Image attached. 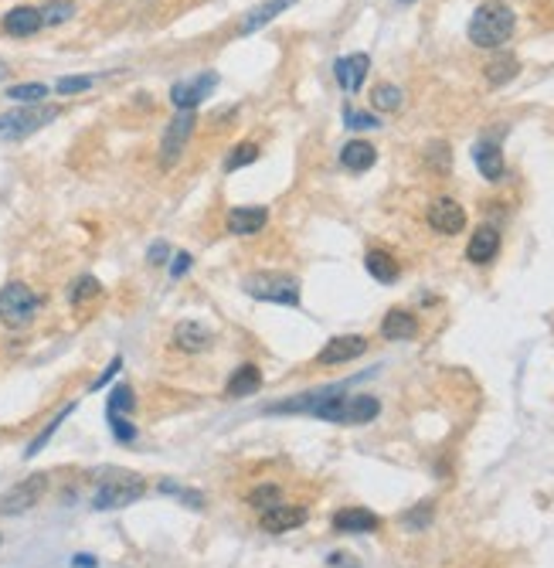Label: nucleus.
I'll return each instance as SVG.
<instances>
[{
  "mask_svg": "<svg viewBox=\"0 0 554 568\" xmlns=\"http://www.w3.org/2000/svg\"><path fill=\"white\" fill-rule=\"evenodd\" d=\"M517 17L503 0H486L476 7V14L469 17V42L476 48H500L511 42Z\"/></svg>",
  "mask_w": 554,
  "mask_h": 568,
  "instance_id": "f257e3e1",
  "label": "nucleus"
},
{
  "mask_svg": "<svg viewBox=\"0 0 554 568\" xmlns=\"http://www.w3.org/2000/svg\"><path fill=\"white\" fill-rule=\"evenodd\" d=\"M146 494V480L140 473H130V470H116V473H106L99 487H96V497H92V507L96 510H113V507H126L133 500H140Z\"/></svg>",
  "mask_w": 554,
  "mask_h": 568,
  "instance_id": "f03ea898",
  "label": "nucleus"
},
{
  "mask_svg": "<svg viewBox=\"0 0 554 568\" xmlns=\"http://www.w3.org/2000/svg\"><path fill=\"white\" fill-rule=\"evenodd\" d=\"M61 116V106H44V102H34V106H24V109H14V113H4L0 116V140H24L31 133L44 130L48 123H55Z\"/></svg>",
  "mask_w": 554,
  "mask_h": 568,
  "instance_id": "7ed1b4c3",
  "label": "nucleus"
},
{
  "mask_svg": "<svg viewBox=\"0 0 554 568\" xmlns=\"http://www.w3.org/2000/svg\"><path fill=\"white\" fill-rule=\"evenodd\" d=\"M245 293L263 300V303L279 306H300V279L286 273H259L245 279Z\"/></svg>",
  "mask_w": 554,
  "mask_h": 568,
  "instance_id": "20e7f679",
  "label": "nucleus"
},
{
  "mask_svg": "<svg viewBox=\"0 0 554 568\" xmlns=\"http://www.w3.org/2000/svg\"><path fill=\"white\" fill-rule=\"evenodd\" d=\"M38 306H42V300L24 283H7L0 290V321L7 327H28L38 313Z\"/></svg>",
  "mask_w": 554,
  "mask_h": 568,
  "instance_id": "39448f33",
  "label": "nucleus"
},
{
  "mask_svg": "<svg viewBox=\"0 0 554 568\" xmlns=\"http://www.w3.org/2000/svg\"><path fill=\"white\" fill-rule=\"evenodd\" d=\"M44 490H48V477H44V473H31V477L14 483L7 494L0 497V514H4V517L24 514V510H31L34 504H42Z\"/></svg>",
  "mask_w": 554,
  "mask_h": 568,
  "instance_id": "423d86ee",
  "label": "nucleus"
},
{
  "mask_svg": "<svg viewBox=\"0 0 554 568\" xmlns=\"http://www.w3.org/2000/svg\"><path fill=\"white\" fill-rule=\"evenodd\" d=\"M194 123H198L194 109H180V113L171 119V126H167V133H163V144H161V161H163V167H171V163L180 157V150L188 146L190 133H194Z\"/></svg>",
  "mask_w": 554,
  "mask_h": 568,
  "instance_id": "0eeeda50",
  "label": "nucleus"
},
{
  "mask_svg": "<svg viewBox=\"0 0 554 568\" xmlns=\"http://www.w3.org/2000/svg\"><path fill=\"white\" fill-rule=\"evenodd\" d=\"M307 521H309V510L300 507V504H286V500L259 514V527H263V531H269V535H286V531L303 527Z\"/></svg>",
  "mask_w": 554,
  "mask_h": 568,
  "instance_id": "6e6552de",
  "label": "nucleus"
},
{
  "mask_svg": "<svg viewBox=\"0 0 554 568\" xmlns=\"http://www.w3.org/2000/svg\"><path fill=\"white\" fill-rule=\"evenodd\" d=\"M429 225L439 235H459L466 228V208L452 198H436L429 204Z\"/></svg>",
  "mask_w": 554,
  "mask_h": 568,
  "instance_id": "1a4fd4ad",
  "label": "nucleus"
},
{
  "mask_svg": "<svg viewBox=\"0 0 554 568\" xmlns=\"http://www.w3.org/2000/svg\"><path fill=\"white\" fill-rule=\"evenodd\" d=\"M367 350V337L361 334H344V337H334V340H327V348L317 354V365L330 368V365H347L354 358H361Z\"/></svg>",
  "mask_w": 554,
  "mask_h": 568,
  "instance_id": "9d476101",
  "label": "nucleus"
},
{
  "mask_svg": "<svg viewBox=\"0 0 554 568\" xmlns=\"http://www.w3.org/2000/svg\"><path fill=\"white\" fill-rule=\"evenodd\" d=\"M215 86H218V75H215V72H205V75H194V79H184V82H177V86L171 88V102H174L177 109H194V106L205 99V96Z\"/></svg>",
  "mask_w": 554,
  "mask_h": 568,
  "instance_id": "9b49d317",
  "label": "nucleus"
},
{
  "mask_svg": "<svg viewBox=\"0 0 554 568\" xmlns=\"http://www.w3.org/2000/svg\"><path fill=\"white\" fill-rule=\"evenodd\" d=\"M381 527V517L367 507H344L334 514V531L340 535H371Z\"/></svg>",
  "mask_w": 554,
  "mask_h": 568,
  "instance_id": "f8f14e48",
  "label": "nucleus"
},
{
  "mask_svg": "<svg viewBox=\"0 0 554 568\" xmlns=\"http://www.w3.org/2000/svg\"><path fill=\"white\" fill-rule=\"evenodd\" d=\"M174 348L184 350V354H201V350L211 348V340H215V334L208 331L201 321H180L174 327Z\"/></svg>",
  "mask_w": 554,
  "mask_h": 568,
  "instance_id": "ddd939ff",
  "label": "nucleus"
},
{
  "mask_svg": "<svg viewBox=\"0 0 554 568\" xmlns=\"http://www.w3.org/2000/svg\"><path fill=\"white\" fill-rule=\"evenodd\" d=\"M265 221H269V211H265V208H259V204H242V208H232V211H228L225 228L232 235H259L265 228Z\"/></svg>",
  "mask_w": 554,
  "mask_h": 568,
  "instance_id": "4468645a",
  "label": "nucleus"
},
{
  "mask_svg": "<svg viewBox=\"0 0 554 568\" xmlns=\"http://www.w3.org/2000/svg\"><path fill=\"white\" fill-rule=\"evenodd\" d=\"M367 69H371V59H367L365 51H354V55H344V59L334 65L337 72V82L344 92H357V88L365 86L367 79Z\"/></svg>",
  "mask_w": 554,
  "mask_h": 568,
  "instance_id": "2eb2a0df",
  "label": "nucleus"
},
{
  "mask_svg": "<svg viewBox=\"0 0 554 568\" xmlns=\"http://www.w3.org/2000/svg\"><path fill=\"white\" fill-rule=\"evenodd\" d=\"M496 252H500V232H496V228H490V225L476 228V232H473V238H469V246H466V259H469V263H473V265L494 263Z\"/></svg>",
  "mask_w": 554,
  "mask_h": 568,
  "instance_id": "dca6fc26",
  "label": "nucleus"
},
{
  "mask_svg": "<svg viewBox=\"0 0 554 568\" xmlns=\"http://www.w3.org/2000/svg\"><path fill=\"white\" fill-rule=\"evenodd\" d=\"M42 28L44 21L38 7H14V11L4 14V31L14 34V38H31V34H38Z\"/></svg>",
  "mask_w": 554,
  "mask_h": 568,
  "instance_id": "f3484780",
  "label": "nucleus"
},
{
  "mask_svg": "<svg viewBox=\"0 0 554 568\" xmlns=\"http://www.w3.org/2000/svg\"><path fill=\"white\" fill-rule=\"evenodd\" d=\"M419 334V321H415V313L409 310H388V317L381 321V337L384 340H411V337Z\"/></svg>",
  "mask_w": 554,
  "mask_h": 568,
  "instance_id": "a211bd4d",
  "label": "nucleus"
},
{
  "mask_svg": "<svg viewBox=\"0 0 554 568\" xmlns=\"http://www.w3.org/2000/svg\"><path fill=\"white\" fill-rule=\"evenodd\" d=\"M374 161H378V150L367 144V140H350V144H344V150H340V163H344L347 171H354V174L371 171Z\"/></svg>",
  "mask_w": 554,
  "mask_h": 568,
  "instance_id": "6ab92c4d",
  "label": "nucleus"
},
{
  "mask_svg": "<svg viewBox=\"0 0 554 568\" xmlns=\"http://www.w3.org/2000/svg\"><path fill=\"white\" fill-rule=\"evenodd\" d=\"M259 388H263V371H259V365H242V368H235V375L228 378L225 395H228V398H248V395H255Z\"/></svg>",
  "mask_w": 554,
  "mask_h": 568,
  "instance_id": "aec40b11",
  "label": "nucleus"
},
{
  "mask_svg": "<svg viewBox=\"0 0 554 568\" xmlns=\"http://www.w3.org/2000/svg\"><path fill=\"white\" fill-rule=\"evenodd\" d=\"M365 265L367 273L378 279V283H394V279L402 276V265L394 259L392 252H384V248H371L365 256Z\"/></svg>",
  "mask_w": 554,
  "mask_h": 568,
  "instance_id": "412c9836",
  "label": "nucleus"
},
{
  "mask_svg": "<svg viewBox=\"0 0 554 568\" xmlns=\"http://www.w3.org/2000/svg\"><path fill=\"white\" fill-rule=\"evenodd\" d=\"M473 161H476V167H480V174L486 177V181H500L503 177V154H500V146L496 144H476L473 146Z\"/></svg>",
  "mask_w": 554,
  "mask_h": 568,
  "instance_id": "4be33fe9",
  "label": "nucleus"
},
{
  "mask_svg": "<svg viewBox=\"0 0 554 568\" xmlns=\"http://www.w3.org/2000/svg\"><path fill=\"white\" fill-rule=\"evenodd\" d=\"M517 72H521V61L513 59V55H496V59H490L486 69H483L490 86H507L511 79H517Z\"/></svg>",
  "mask_w": 554,
  "mask_h": 568,
  "instance_id": "5701e85b",
  "label": "nucleus"
},
{
  "mask_svg": "<svg viewBox=\"0 0 554 568\" xmlns=\"http://www.w3.org/2000/svg\"><path fill=\"white\" fill-rule=\"evenodd\" d=\"M290 4L292 0H269V4H263V7H255V11L242 21V34H252V31H259L263 24H269V21H272L276 14H282Z\"/></svg>",
  "mask_w": 554,
  "mask_h": 568,
  "instance_id": "b1692460",
  "label": "nucleus"
},
{
  "mask_svg": "<svg viewBox=\"0 0 554 568\" xmlns=\"http://www.w3.org/2000/svg\"><path fill=\"white\" fill-rule=\"evenodd\" d=\"M245 504L252 510H269V507H276V504H282V490H279L276 483H259L255 490H248V497H245Z\"/></svg>",
  "mask_w": 554,
  "mask_h": 568,
  "instance_id": "393cba45",
  "label": "nucleus"
},
{
  "mask_svg": "<svg viewBox=\"0 0 554 568\" xmlns=\"http://www.w3.org/2000/svg\"><path fill=\"white\" fill-rule=\"evenodd\" d=\"M371 102H374V109H381V113H394V109H402V88L392 86V82H381L371 92Z\"/></svg>",
  "mask_w": 554,
  "mask_h": 568,
  "instance_id": "a878e982",
  "label": "nucleus"
},
{
  "mask_svg": "<svg viewBox=\"0 0 554 568\" xmlns=\"http://www.w3.org/2000/svg\"><path fill=\"white\" fill-rule=\"evenodd\" d=\"M72 412H75V402H72V405H65V408H61L59 415H55V419H51V423L44 425V429H42V436H38V439H34V442H31V446H28V452H24V456H28V460H31V456H38V452L44 450V442H48V439H51V436H55V433H59V425L65 423V419H69V415H72Z\"/></svg>",
  "mask_w": 554,
  "mask_h": 568,
  "instance_id": "bb28decb",
  "label": "nucleus"
},
{
  "mask_svg": "<svg viewBox=\"0 0 554 568\" xmlns=\"http://www.w3.org/2000/svg\"><path fill=\"white\" fill-rule=\"evenodd\" d=\"M99 293H103V286H99V279L82 276V279H75V286L69 290V300H72V306H82L86 300H96Z\"/></svg>",
  "mask_w": 554,
  "mask_h": 568,
  "instance_id": "cd10ccee",
  "label": "nucleus"
},
{
  "mask_svg": "<svg viewBox=\"0 0 554 568\" xmlns=\"http://www.w3.org/2000/svg\"><path fill=\"white\" fill-rule=\"evenodd\" d=\"M259 161V146L255 144H238L225 157V171H238V167H248V163H255Z\"/></svg>",
  "mask_w": 554,
  "mask_h": 568,
  "instance_id": "c85d7f7f",
  "label": "nucleus"
},
{
  "mask_svg": "<svg viewBox=\"0 0 554 568\" xmlns=\"http://www.w3.org/2000/svg\"><path fill=\"white\" fill-rule=\"evenodd\" d=\"M75 14V4L72 0H48L42 7V21L44 24H61V21H69Z\"/></svg>",
  "mask_w": 554,
  "mask_h": 568,
  "instance_id": "c756f323",
  "label": "nucleus"
},
{
  "mask_svg": "<svg viewBox=\"0 0 554 568\" xmlns=\"http://www.w3.org/2000/svg\"><path fill=\"white\" fill-rule=\"evenodd\" d=\"M44 96H48V86H42V82H24V86H11L7 88V99L14 102H42Z\"/></svg>",
  "mask_w": 554,
  "mask_h": 568,
  "instance_id": "7c9ffc66",
  "label": "nucleus"
},
{
  "mask_svg": "<svg viewBox=\"0 0 554 568\" xmlns=\"http://www.w3.org/2000/svg\"><path fill=\"white\" fill-rule=\"evenodd\" d=\"M133 405H136V398H133L130 385H116L109 395V415H126V412H133Z\"/></svg>",
  "mask_w": 554,
  "mask_h": 568,
  "instance_id": "2f4dec72",
  "label": "nucleus"
},
{
  "mask_svg": "<svg viewBox=\"0 0 554 568\" xmlns=\"http://www.w3.org/2000/svg\"><path fill=\"white\" fill-rule=\"evenodd\" d=\"M161 490H163V494H174L177 500H188V507H194V510L205 507V497L198 494V490H188V487H177L174 480H163Z\"/></svg>",
  "mask_w": 554,
  "mask_h": 568,
  "instance_id": "473e14b6",
  "label": "nucleus"
},
{
  "mask_svg": "<svg viewBox=\"0 0 554 568\" xmlns=\"http://www.w3.org/2000/svg\"><path fill=\"white\" fill-rule=\"evenodd\" d=\"M109 429H113V436L119 442H133L136 439V425L126 419V415H109Z\"/></svg>",
  "mask_w": 554,
  "mask_h": 568,
  "instance_id": "72a5a7b5",
  "label": "nucleus"
},
{
  "mask_svg": "<svg viewBox=\"0 0 554 568\" xmlns=\"http://www.w3.org/2000/svg\"><path fill=\"white\" fill-rule=\"evenodd\" d=\"M344 123H347L350 130H374V126H381L371 113H357V109H344Z\"/></svg>",
  "mask_w": 554,
  "mask_h": 568,
  "instance_id": "f704fd0d",
  "label": "nucleus"
},
{
  "mask_svg": "<svg viewBox=\"0 0 554 568\" xmlns=\"http://www.w3.org/2000/svg\"><path fill=\"white\" fill-rule=\"evenodd\" d=\"M429 517H432V504H422V507H415L411 514H405L402 521H405L409 531H422V527L429 525Z\"/></svg>",
  "mask_w": 554,
  "mask_h": 568,
  "instance_id": "c9c22d12",
  "label": "nucleus"
},
{
  "mask_svg": "<svg viewBox=\"0 0 554 568\" xmlns=\"http://www.w3.org/2000/svg\"><path fill=\"white\" fill-rule=\"evenodd\" d=\"M92 86L88 75H69V79H59V92L61 96H72V92H82V88Z\"/></svg>",
  "mask_w": 554,
  "mask_h": 568,
  "instance_id": "e433bc0d",
  "label": "nucleus"
},
{
  "mask_svg": "<svg viewBox=\"0 0 554 568\" xmlns=\"http://www.w3.org/2000/svg\"><path fill=\"white\" fill-rule=\"evenodd\" d=\"M119 368H123V361H119V358H113V361H109V368H106L103 375H99V378H96V385H92V392H99V388H106V385H109V381L116 378V371Z\"/></svg>",
  "mask_w": 554,
  "mask_h": 568,
  "instance_id": "4c0bfd02",
  "label": "nucleus"
},
{
  "mask_svg": "<svg viewBox=\"0 0 554 568\" xmlns=\"http://www.w3.org/2000/svg\"><path fill=\"white\" fill-rule=\"evenodd\" d=\"M188 269H190V256H188V252L174 256V263H171V276H174V279L188 276Z\"/></svg>",
  "mask_w": 554,
  "mask_h": 568,
  "instance_id": "58836bf2",
  "label": "nucleus"
},
{
  "mask_svg": "<svg viewBox=\"0 0 554 568\" xmlns=\"http://www.w3.org/2000/svg\"><path fill=\"white\" fill-rule=\"evenodd\" d=\"M167 256H171V248H167V242H157V246H150V263H153V265L167 263Z\"/></svg>",
  "mask_w": 554,
  "mask_h": 568,
  "instance_id": "ea45409f",
  "label": "nucleus"
},
{
  "mask_svg": "<svg viewBox=\"0 0 554 568\" xmlns=\"http://www.w3.org/2000/svg\"><path fill=\"white\" fill-rule=\"evenodd\" d=\"M350 554H340V552H334L330 554V565L334 568H357V562H347Z\"/></svg>",
  "mask_w": 554,
  "mask_h": 568,
  "instance_id": "a19ab883",
  "label": "nucleus"
},
{
  "mask_svg": "<svg viewBox=\"0 0 554 568\" xmlns=\"http://www.w3.org/2000/svg\"><path fill=\"white\" fill-rule=\"evenodd\" d=\"M72 565H75V568H96V565H99V562H96L92 554H75V558H72Z\"/></svg>",
  "mask_w": 554,
  "mask_h": 568,
  "instance_id": "79ce46f5",
  "label": "nucleus"
},
{
  "mask_svg": "<svg viewBox=\"0 0 554 568\" xmlns=\"http://www.w3.org/2000/svg\"><path fill=\"white\" fill-rule=\"evenodd\" d=\"M7 72H11V69H7V65H4V61H0V79H7Z\"/></svg>",
  "mask_w": 554,
  "mask_h": 568,
  "instance_id": "37998d69",
  "label": "nucleus"
},
{
  "mask_svg": "<svg viewBox=\"0 0 554 568\" xmlns=\"http://www.w3.org/2000/svg\"><path fill=\"white\" fill-rule=\"evenodd\" d=\"M398 4H415V0H398Z\"/></svg>",
  "mask_w": 554,
  "mask_h": 568,
  "instance_id": "c03bdc74",
  "label": "nucleus"
}]
</instances>
